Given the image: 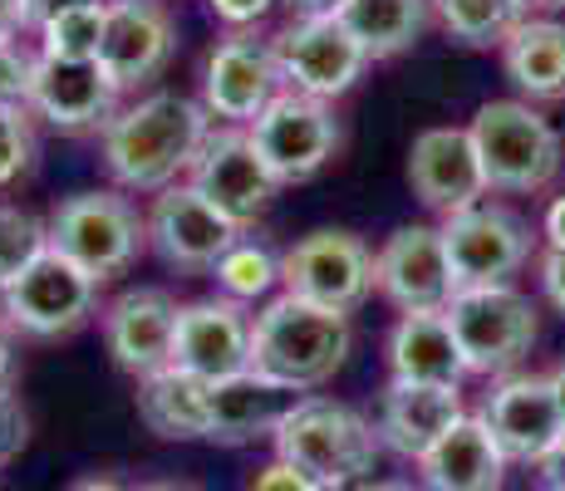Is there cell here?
<instances>
[{
    "instance_id": "1",
    "label": "cell",
    "mask_w": 565,
    "mask_h": 491,
    "mask_svg": "<svg viewBox=\"0 0 565 491\" xmlns=\"http://www.w3.org/2000/svg\"><path fill=\"white\" fill-rule=\"evenodd\" d=\"M206 138V104L182 94H148L118 108L104 128V168L124 192H168L182 172H192Z\"/></svg>"
},
{
    "instance_id": "2",
    "label": "cell",
    "mask_w": 565,
    "mask_h": 491,
    "mask_svg": "<svg viewBox=\"0 0 565 491\" xmlns=\"http://www.w3.org/2000/svg\"><path fill=\"white\" fill-rule=\"evenodd\" d=\"M350 314L310 305L300 295H276L266 310L252 314V369L290 393L330 384L350 359Z\"/></svg>"
},
{
    "instance_id": "3",
    "label": "cell",
    "mask_w": 565,
    "mask_h": 491,
    "mask_svg": "<svg viewBox=\"0 0 565 491\" xmlns=\"http://www.w3.org/2000/svg\"><path fill=\"white\" fill-rule=\"evenodd\" d=\"M379 428L334 398H296L276 428V457L315 477L324 491H354L379 462Z\"/></svg>"
},
{
    "instance_id": "4",
    "label": "cell",
    "mask_w": 565,
    "mask_h": 491,
    "mask_svg": "<svg viewBox=\"0 0 565 491\" xmlns=\"http://www.w3.org/2000/svg\"><path fill=\"white\" fill-rule=\"evenodd\" d=\"M472 148L482 158L487 192H546L561 178L565 143L551 118L526 98H492L467 124Z\"/></svg>"
},
{
    "instance_id": "5",
    "label": "cell",
    "mask_w": 565,
    "mask_h": 491,
    "mask_svg": "<svg viewBox=\"0 0 565 491\" xmlns=\"http://www.w3.org/2000/svg\"><path fill=\"white\" fill-rule=\"evenodd\" d=\"M148 222L124 192H74L50 216V250L89 280H114L143 256Z\"/></svg>"
},
{
    "instance_id": "6",
    "label": "cell",
    "mask_w": 565,
    "mask_h": 491,
    "mask_svg": "<svg viewBox=\"0 0 565 491\" xmlns=\"http://www.w3.org/2000/svg\"><path fill=\"white\" fill-rule=\"evenodd\" d=\"M448 330L467 374H512L536 344V305L516 286H467L448 300Z\"/></svg>"
},
{
    "instance_id": "7",
    "label": "cell",
    "mask_w": 565,
    "mask_h": 491,
    "mask_svg": "<svg viewBox=\"0 0 565 491\" xmlns=\"http://www.w3.org/2000/svg\"><path fill=\"white\" fill-rule=\"evenodd\" d=\"M280 286L324 310H360L374 295V250L344 226H320L280 256Z\"/></svg>"
},
{
    "instance_id": "8",
    "label": "cell",
    "mask_w": 565,
    "mask_h": 491,
    "mask_svg": "<svg viewBox=\"0 0 565 491\" xmlns=\"http://www.w3.org/2000/svg\"><path fill=\"white\" fill-rule=\"evenodd\" d=\"M246 134H252L256 152L276 172L280 188L286 182H310L320 168H330L344 143V128L334 118V108L324 98H310L296 89H280Z\"/></svg>"
},
{
    "instance_id": "9",
    "label": "cell",
    "mask_w": 565,
    "mask_h": 491,
    "mask_svg": "<svg viewBox=\"0 0 565 491\" xmlns=\"http://www.w3.org/2000/svg\"><path fill=\"white\" fill-rule=\"evenodd\" d=\"M270 54H276L280 84H290L296 94L310 98H340L360 84V74L369 70V54L360 50V40L340 25V15H320V20H290L286 30L270 35Z\"/></svg>"
},
{
    "instance_id": "10",
    "label": "cell",
    "mask_w": 565,
    "mask_h": 491,
    "mask_svg": "<svg viewBox=\"0 0 565 491\" xmlns=\"http://www.w3.org/2000/svg\"><path fill=\"white\" fill-rule=\"evenodd\" d=\"M438 232L458 290L512 286V276L531 260V226L497 202H477L458 216H443Z\"/></svg>"
},
{
    "instance_id": "11",
    "label": "cell",
    "mask_w": 565,
    "mask_h": 491,
    "mask_svg": "<svg viewBox=\"0 0 565 491\" xmlns=\"http://www.w3.org/2000/svg\"><path fill=\"white\" fill-rule=\"evenodd\" d=\"M94 300H99V280H89L54 250H45L10 290H0L6 324L20 334H35V340H60V334L89 324Z\"/></svg>"
},
{
    "instance_id": "12",
    "label": "cell",
    "mask_w": 565,
    "mask_h": 491,
    "mask_svg": "<svg viewBox=\"0 0 565 491\" xmlns=\"http://www.w3.org/2000/svg\"><path fill=\"white\" fill-rule=\"evenodd\" d=\"M374 290L398 314H443L458 295L443 232L428 222H408L374 250Z\"/></svg>"
},
{
    "instance_id": "13",
    "label": "cell",
    "mask_w": 565,
    "mask_h": 491,
    "mask_svg": "<svg viewBox=\"0 0 565 491\" xmlns=\"http://www.w3.org/2000/svg\"><path fill=\"white\" fill-rule=\"evenodd\" d=\"M192 188H198L216 212H226L236 226H252L256 216L270 212L280 182L266 168V158L256 152L246 128H212L206 148L192 162Z\"/></svg>"
},
{
    "instance_id": "14",
    "label": "cell",
    "mask_w": 565,
    "mask_h": 491,
    "mask_svg": "<svg viewBox=\"0 0 565 491\" xmlns=\"http://www.w3.org/2000/svg\"><path fill=\"white\" fill-rule=\"evenodd\" d=\"M148 242L178 270H216V260L242 242V226L216 212L192 182H172L148 212Z\"/></svg>"
},
{
    "instance_id": "15",
    "label": "cell",
    "mask_w": 565,
    "mask_h": 491,
    "mask_svg": "<svg viewBox=\"0 0 565 491\" xmlns=\"http://www.w3.org/2000/svg\"><path fill=\"white\" fill-rule=\"evenodd\" d=\"M276 94H280V70H276V54H270V40L252 35V30H232L226 40H216L202 74L206 114L226 118L232 128L236 124L252 128Z\"/></svg>"
},
{
    "instance_id": "16",
    "label": "cell",
    "mask_w": 565,
    "mask_h": 491,
    "mask_svg": "<svg viewBox=\"0 0 565 491\" xmlns=\"http://www.w3.org/2000/svg\"><path fill=\"white\" fill-rule=\"evenodd\" d=\"M172 50H178V25L162 0H108L104 6L99 70L114 79L118 94L158 79Z\"/></svg>"
},
{
    "instance_id": "17",
    "label": "cell",
    "mask_w": 565,
    "mask_h": 491,
    "mask_svg": "<svg viewBox=\"0 0 565 491\" xmlns=\"http://www.w3.org/2000/svg\"><path fill=\"white\" fill-rule=\"evenodd\" d=\"M172 369L192 378H232L252 369V314L236 300H192L178 310L172 334Z\"/></svg>"
},
{
    "instance_id": "18",
    "label": "cell",
    "mask_w": 565,
    "mask_h": 491,
    "mask_svg": "<svg viewBox=\"0 0 565 491\" xmlns=\"http://www.w3.org/2000/svg\"><path fill=\"white\" fill-rule=\"evenodd\" d=\"M408 182L428 212L458 216L487 202V172L467 128H423L408 148Z\"/></svg>"
},
{
    "instance_id": "19",
    "label": "cell",
    "mask_w": 565,
    "mask_h": 491,
    "mask_svg": "<svg viewBox=\"0 0 565 491\" xmlns=\"http://www.w3.org/2000/svg\"><path fill=\"white\" fill-rule=\"evenodd\" d=\"M477 418L492 428V438H497V447H502L507 462L541 467V457L565 438L561 413H556V393H551L546 374L502 378V384L487 393V403H482Z\"/></svg>"
},
{
    "instance_id": "20",
    "label": "cell",
    "mask_w": 565,
    "mask_h": 491,
    "mask_svg": "<svg viewBox=\"0 0 565 491\" xmlns=\"http://www.w3.org/2000/svg\"><path fill=\"white\" fill-rule=\"evenodd\" d=\"M178 310L162 286H134L104 310V344L114 364L134 378H148L158 369H172V334H178Z\"/></svg>"
},
{
    "instance_id": "21",
    "label": "cell",
    "mask_w": 565,
    "mask_h": 491,
    "mask_svg": "<svg viewBox=\"0 0 565 491\" xmlns=\"http://www.w3.org/2000/svg\"><path fill=\"white\" fill-rule=\"evenodd\" d=\"M30 108L64 134H94L108 128L118 114V89L99 70V60H45L35 64Z\"/></svg>"
},
{
    "instance_id": "22",
    "label": "cell",
    "mask_w": 565,
    "mask_h": 491,
    "mask_svg": "<svg viewBox=\"0 0 565 491\" xmlns=\"http://www.w3.org/2000/svg\"><path fill=\"white\" fill-rule=\"evenodd\" d=\"M467 418L462 408V388H443V384H398L388 378L384 398H379V442L388 452L423 462L452 428Z\"/></svg>"
},
{
    "instance_id": "23",
    "label": "cell",
    "mask_w": 565,
    "mask_h": 491,
    "mask_svg": "<svg viewBox=\"0 0 565 491\" xmlns=\"http://www.w3.org/2000/svg\"><path fill=\"white\" fill-rule=\"evenodd\" d=\"M296 408V393L260 378L256 369L232 378H216L206 393V442L246 447L256 438H276L280 418Z\"/></svg>"
},
{
    "instance_id": "24",
    "label": "cell",
    "mask_w": 565,
    "mask_h": 491,
    "mask_svg": "<svg viewBox=\"0 0 565 491\" xmlns=\"http://www.w3.org/2000/svg\"><path fill=\"white\" fill-rule=\"evenodd\" d=\"M423 487L428 491H502L507 457L482 418H467L423 457Z\"/></svg>"
},
{
    "instance_id": "25",
    "label": "cell",
    "mask_w": 565,
    "mask_h": 491,
    "mask_svg": "<svg viewBox=\"0 0 565 491\" xmlns=\"http://www.w3.org/2000/svg\"><path fill=\"white\" fill-rule=\"evenodd\" d=\"M388 374L398 384H443L458 388L467 364L458 354V340L448 330V314H398L388 334Z\"/></svg>"
},
{
    "instance_id": "26",
    "label": "cell",
    "mask_w": 565,
    "mask_h": 491,
    "mask_svg": "<svg viewBox=\"0 0 565 491\" xmlns=\"http://www.w3.org/2000/svg\"><path fill=\"white\" fill-rule=\"evenodd\" d=\"M507 79L526 94V104H561L565 98V25L526 15L502 45Z\"/></svg>"
},
{
    "instance_id": "27",
    "label": "cell",
    "mask_w": 565,
    "mask_h": 491,
    "mask_svg": "<svg viewBox=\"0 0 565 491\" xmlns=\"http://www.w3.org/2000/svg\"><path fill=\"white\" fill-rule=\"evenodd\" d=\"M206 378H192L182 369H158L138 378V418L168 442L206 438Z\"/></svg>"
},
{
    "instance_id": "28",
    "label": "cell",
    "mask_w": 565,
    "mask_h": 491,
    "mask_svg": "<svg viewBox=\"0 0 565 491\" xmlns=\"http://www.w3.org/2000/svg\"><path fill=\"white\" fill-rule=\"evenodd\" d=\"M340 25L360 40L369 64L394 60L418 45L423 25H428V0H344Z\"/></svg>"
},
{
    "instance_id": "29",
    "label": "cell",
    "mask_w": 565,
    "mask_h": 491,
    "mask_svg": "<svg viewBox=\"0 0 565 491\" xmlns=\"http://www.w3.org/2000/svg\"><path fill=\"white\" fill-rule=\"evenodd\" d=\"M428 10L458 45L472 50H502L512 40V30L526 20V0H428Z\"/></svg>"
},
{
    "instance_id": "30",
    "label": "cell",
    "mask_w": 565,
    "mask_h": 491,
    "mask_svg": "<svg viewBox=\"0 0 565 491\" xmlns=\"http://www.w3.org/2000/svg\"><path fill=\"white\" fill-rule=\"evenodd\" d=\"M212 276H216V286H222L226 300L252 305V300H266V295L280 286V256L266 242H246L242 236V242L216 260Z\"/></svg>"
},
{
    "instance_id": "31",
    "label": "cell",
    "mask_w": 565,
    "mask_h": 491,
    "mask_svg": "<svg viewBox=\"0 0 565 491\" xmlns=\"http://www.w3.org/2000/svg\"><path fill=\"white\" fill-rule=\"evenodd\" d=\"M50 250V222L20 206H0V290H10Z\"/></svg>"
},
{
    "instance_id": "32",
    "label": "cell",
    "mask_w": 565,
    "mask_h": 491,
    "mask_svg": "<svg viewBox=\"0 0 565 491\" xmlns=\"http://www.w3.org/2000/svg\"><path fill=\"white\" fill-rule=\"evenodd\" d=\"M104 6H84V10H70V15L50 20V25L40 30V54H45V60H99Z\"/></svg>"
},
{
    "instance_id": "33",
    "label": "cell",
    "mask_w": 565,
    "mask_h": 491,
    "mask_svg": "<svg viewBox=\"0 0 565 491\" xmlns=\"http://www.w3.org/2000/svg\"><path fill=\"white\" fill-rule=\"evenodd\" d=\"M30 162H35V128H30V108H0V188H10Z\"/></svg>"
},
{
    "instance_id": "34",
    "label": "cell",
    "mask_w": 565,
    "mask_h": 491,
    "mask_svg": "<svg viewBox=\"0 0 565 491\" xmlns=\"http://www.w3.org/2000/svg\"><path fill=\"white\" fill-rule=\"evenodd\" d=\"M40 54L25 45H0V108H30V84H35Z\"/></svg>"
},
{
    "instance_id": "35",
    "label": "cell",
    "mask_w": 565,
    "mask_h": 491,
    "mask_svg": "<svg viewBox=\"0 0 565 491\" xmlns=\"http://www.w3.org/2000/svg\"><path fill=\"white\" fill-rule=\"evenodd\" d=\"M30 442V413L10 388H0V467L15 462Z\"/></svg>"
},
{
    "instance_id": "36",
    "label": "cell",
    "mask_w": 565,
    "mask_h": 491,
    "mask_svg": "<svg viewBox=\"0 0 565 491\" xmlns=\"http://www.w3.org/2000/svg\"><path fill=\"white\" fill-rule=\"evenodd\" d=\"M246 491H324V487L315 482V477L296 472L290 462H280V457H276V462H266V467H260V472L252 477V487H246Z\"/></svg>"
},
{
    "instance_id": "37",
    "label": "cell",
    "mask_w": 565,
    "mask_h": 491,
    "mask_svg": "<svg viewBox=\"0 0 565 491\" xmlns=\"http://www.w3.org/2000/svg\"><path fill=\"white\" fill-rule=\"evenodd\" d=\"M206 6H212V15L226 20L232 30H246V25H256V20H266L276 0H206Z\"/></svg>"
},
{
    "instance_id": "38",
    "label": "cell",
    "mask_w": 565,
    "mask_h": 491,
    "mask_svg": "<svg viewBox=\"0 0 565 491\" xmlns=\"http://www.w3.org/2000/svg\"><path fill=\"white\" fill-rule=\"evenodd\" d=\"M541 290H546V300L565 314V250H556V246H546V256H541Z\"/></svg>"
},
{
    "instance_id": "39",
    "label": "cell",
    "mask_w": 565,
    "mask_h": 491,
    "mask_svg": "<svg viewBox=\"0 0 565 491\" xmlns=\"http://www.w3.org/2000/svg\"><path fill=\"white\" fill-rule=\"evenodd\" d=\"M84 6H104V0H25V25L45 30L50 20L70 15V10H84Z\"/></svg>"
},
{
    "instance_id": "40",
    "label": "cell",
    "mask_w": 565,
    "mask_h": 491,
    "mask_svg": "<svg viewBox=\"0 0 565 491\" xmlns=\"http://www.w3.org/2000/svg\"><path fill=\"white\" fill-rule=\"evenodd\" d=\"M25 25V0H0V45H20Z\"/></svg>"
},
{
    "instance_id": "41",
    "label": "cell",
    "mask_w": 565,
    "mask_h": 491,
    "mask_svg": "<svg viewBox=\"0 0 565 491\" xmlns=\"http://www.w3.org/2000/svg\"><path fill=\"white\" fill-rule=\"evenodd\" d=\"M536 472H541V482H546V491H565V438L551 447L546 457H541Z\"/></svg>"
},
{
    "instance_id": "42",
    "label": "cell",
    "mask_w": 565,
    "mask_h": 491,
    "mask_svg": "<svg viewBox=\"0 0 565 491\" xmlns=\"http://www.w3.org/2000/svg\"><path fill=\"white\" fill-rule=\"evenodd\" d=\"M296 10V20H320V15H340L344 0H286Z\"/></svg>"
},
{
    "instance_id": "43",
    "label": "cell",
    "mask_w": 565,
    "mask_h": 491,
    "mask_svg": "<svg viewBox=\"0 0 565 491\" xmlns=\"http://www.w3.org/2000/svg\"><path fill=\"white\" fill-rule=\"evenodd\" d=\"M546 246L565 250V196H556V202H551V212H546Z\"/></svg>"
},
{
    "instance_id": "44",
    "label": "cell",
    "mask_w": 565,
    "mask_h": 491,
    "mask_svg": "<svg viewBox=\"0 0 565 491\" xmlns=\"http://www.w3.org/2000/svg\"><path fill=\"white\" fill-rule=\"evenodd\" d=\"M10 384H15V349H10L6 330H0V388H10Z\"/></svg>"
},
{
    "instance_id": "45",
    "label": "cell",
    "mask_w": 565,
    "mask_h": 491,
    "mask_svg": "<svg viewBox=\"0 0 565 491\" xmlns=\"http://www.w3.org/2000/svg\"><path fill=\"white\" fill-rule=\"evenodd\" d=\"M546 378H551V393H556V413H561V428H565V364H556Z\"/></svg>"
},
{
    "instance_id": "46",
    "label": "cell",
    "mask_w": 565,
    "mask_h": 491,
    "mask_svg": "<svg viewBox=\"0 0 565 491\" xmlns=\"http://www.w3.org/2000/svg\"><path fill=\"white\" fill-rule=\"evenodd\" d=\"M70 491H128V487L114 482V477H84V482H74Z\"/></svg>"
},
{
    "instance_id": "47",
    "label": "cell",
    "mask_w": 565,
    "mask_h": 491,
    "mask_svg": "<svg viewBox=\"0 0 565 491\" xmlns=\"http://www.w3.org/2000/svg\"><path fill=\"white\" fill-rule=\"evenodd\" d=\"M354 491H423V487H413V482H364Z\"/></svg>"
},
{
    "instance_id": "48",
    "label": "cell",
    "mask_w": 565,
    "mask_h": 491,
    "mask_svg": "<svg viewBox=\"0 0 565 491\" xmlns=\"http://www.w3.org/2000/svg\"><path fill=\"white\" fill-rule=\"evenodd\" d=\"M138 491H198V487H182V482H148V487H138Z\"/></svg>"
},
{
    "instance_id": "49",
    "label": "cell",
    "mask_w": 565,
    "mask_h": 491,
    "mask_svg": "<svg viewBox=\"0 0 565 491\" xmlns=\"http://www.w3.org/2000/svg\"><path fill=\"white\" fill-rule=\"evenodd\" d=\"M546 6H556V10H565V0H546Z\"/></svg>"
},
{
    "instance_id": "50",
    "label": "cell",
    "mask_w": 565,
    "mask_h": 491,
    "mask_svg": "<svg viewBox=\"0 0 565 491\" xmlns=\"http://www.w3.org/2000/svg\"><path fill=\"white\" fill-rule=\"evenodd\" d=\"M526 6H531V0H526Z\"/></svg>"
}]
</instances>
